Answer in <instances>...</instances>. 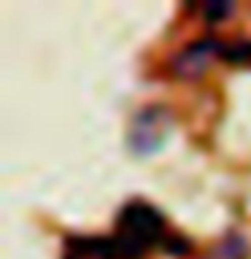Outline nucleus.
I'll list each match as a JSON object with an SVG mask.
<instances>
[{
    "instance_id": "f257e3e1",
    "label": "nucleus",
    "mask_w": 251,
    "mask_h": 259,
    "mask_svg": "<svg viewBox=\"0 0 251 259\" xmlns=\"http://www.w3.org/2000/svg\"><path fill=\"white\" fill-rule=\"evenodd\" d=\"M173 130V116L165 105H146L133 116L127 130V146L135 157H149L157 154Z\"/></svg>"
},
{
    "instance_id": "20e7f679",
    "label": "nucleus",
    "mask_w": 251,
    "mask_h": 259,
    "mask_svg": "<svg viewBox=\"0 0 251 259\" xmlns=\"http://www.w3.org/2000/svg\"><path fill=\"white\" fill-rule=\"evenodd\" d=\"M246 254H248L246 238H240V235H230V238H224L214 251H211L208 259H246Z\"/></svg>"
},
{
    "instance_id": "39448f33",
    "label": "nucleus",
    "mask_w": 251,
    "mask_h": 259,
    "mask_svg": "<svg viewBox=\"0 0 251 259\" xmlns=\"http://www.w3.org/2000/svg\"><path fill=\"white\" fill-rule=\"evenodd\" d=\"M222 60L230 65H248L251 68V40H235V44H224Z\"/></svg>"
},
{
    "instance_id": "423d86ee",
    "label": "nucleus",
    "mask_w": 251,
    "mask_h": 259,
    "mask_svg": "<svg viewBox=\"0 0 251 259\" xmlns=\"http://www.w3.org/2000/svg\"><path fill=\"white\" fill-rule=\"evenodd\" d=\"M227 14H232V3H205L202 6V16H205L208 24L222 22Z\"/></svg>"
},
{
    "instance_id": "7ed1b4c3",
    "label": "nucleus",
    "mask_w": 251,
    "mask_h": 259,
    "mask_svg": "<svg viewBox=\"0 0 251 259\" xmlns=\"http://www.w3.org/2000/svg\"><path fill=\"white\" fill-rule=\"evenodd\" d=\"M222 49L224 44L216 38H200V40H192L186 44L181 52L173 57L170 62V73L176 78H200L202 73L208 70V62L219 54L222 57Z\"/></svg>"
},
{
    "instance_id": "f03ea898",
    "label": "nucleus",
    "mask_w": 251,
    "mask_h": 259,
    "mask_svg": "<svg viewBox=\"0 0 251 259\" xmlns=\"http://www.w3.org/2000/svg\"><path fill=\"white\" fill-rule=\"evenodd\" d=\"M116 224H119V235L141 243L143 248H151V246H157L159 240L168 238L162 213L154 205H149V202H143V200L127 202V205L121 208Z\"/></svg>"
}]
</instances>
